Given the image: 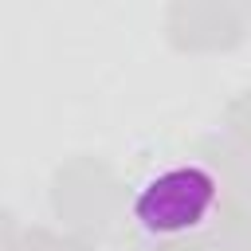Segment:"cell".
<instances>
[{
  "label": "cell",
  "mask_w": 251,
  "mask_h": 251,
  "mask_svg": "<svg viewBox=\"0 0 251 251\" xmlns=\"http://www.w3.org/2000/svg\"><path fill=\"white\" fill-rule=\"evenodd\" d=\"M220 176L200 161H173L145 173L129 196V220L149 243H184L212 227Z\"/></svg>",
  "instance_id": "6da1fadb"
}]
</instances>
